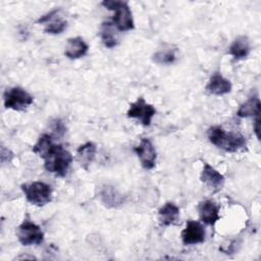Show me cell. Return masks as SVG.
Returning <instances> with one entry per match:
<instances>
[{
	"mask_svg": "<svg viewBox=\"0 0 261 261\" xmlns=\"http://www.w3.org/2000/svg\"><path fill=\"white\" fill-rule=\"evenodd\" d=\"M207 135L211 144L226 152H237L247 146V140L244 136L234 133H226L219 125L209 127Z\"/></svg>",
	"mask_w": 261,
	"mask_h": 261,
	"instance_id": "1",
	"label": "cell"
},
{
	"mask_svg": "<svg viewBox=\"0 0 261 261\" xmlns=\"http://www.w3.org/2000/svg\"><path fill=\"white\" fill-rule=\"evenodd\" d=\"M43 160L44 167L48 172L54 173L56 176L63 177L66 175L73 157L61 145L54 144Z\"/></svg>",
	"mask_w": 261,
	"mask_h": 261,
	"instance_id": "2",
	"label": "cell"
},
{
	"mask_svg": "<svg viewBox=\"0 0 261 261\" xmlns=\"http://www.w3.org/2000/svg\"><path fill=\"white\" fill-rule=\"evenodd\" d=\"M102 5L107 9L114 11L113 24L118 31L125 32L135 28L132 10L127 2L118 0H106L102 2Z\"/></svg>",
	"mask_w": 261,
	"mask_h": 261,
	"instance_id": "3",
	"label": "cell"
},
{
	"mask_svg": "<svg viewBox=\"0 0 261 261\" xmlns=\"http://www.w3.org/2000/svg\"><path fill=\"white\" fill-rule=\"evenodd\" d=\"M21 190L27 200L36 206H44L52 200V189L43 181H33L21 185Z\"/></svg>",
	"mask_w": 261,
	"mask_h": 261,
	"instance_id": "4",
	"label": "cell"
},
{
	"mask_svg": "<svg viewBox=\"0 0 261 261\" xmlns=\"http://www.w3.org/2000/svg\"><path fill=\"white\" fill-rule=\"evenodd\" d=\"M4 107L6 109H12L21 111L27 109L34 101L33 96L20 87H12L6 89L3 95Z\"/></svg>",
	"mask_w": 261,
	"mask_h": 261,
	"instance_id": "5",
	"label": "cell"
},
{
	"mask_svg": "<svg viewBox=\"0 0 261 261\" xmlns=\"http://www.w3.org/2000/svg\"><path fill=\"white\" fill-rule=\"evenodd\" d=\"M16 236L19 243L23 246L39 245L44 240V233L40 226L30 219H24L19 224L16 230Z\"/></svg>",
	"mask_w": 261,
	"mask_h": 261,
	"instance_id": "6",
	"label": "cell"
},
{
	"mask_svg": "<svg viewBox=\"0 0 261 261\" xmlns=\"http://www.w3.org/2000/svg\"><path fill=\"white\" fill-rule=\"evenodd\" d=\"M155 113L156 109L154 106L147 103L143 97H140L135 102L130 103L129 108L126 111L127 117L138 119L145 126H149L151 124Z\"/></svg>",
	"mask_w": 261,
	"mask_h": 261,
	"instance_id": "7",
	"label": "cell"
},
{
	"mask_svg": "<svg viewBox=\"0 0 261 261\" xmlns=\"http://www.w3.org/2000/svg\"><path fill=\"white\" fill-rule=\"evenodd\" d=\"M59 11L60 9H54L48 12L47 14L42 15L37 20V23L45 24L44 32L46 34L58 35V34H61L66 29L67 21L58 15Z\"/></svg>",
	"mask_w": 261,
	"mask_h": 261,
	"instance_id": "8",
	"label": "cell"
},
{
	"mask_svg": "<svg viewBox=\"0 0 261 261\" xmlns=\"http://www.w3.org/2000/svg\"><path fill=\"white\" fill-rule=\"evenodd\" d=\"M205 229L203 225L195 220H188L186 227L180 232L181 241L185 245H196L201 244L205 241Z\"/></svg>",
	"mask_w": 261,
	"mask_h": 261,
	"instance_id": "9",
	"label": "cell"
},
{
	"mask_svg": "<svg viewBox=\"0 0 261 261\" xmlns=\"http://www.w3.org/2000/svg\"><path fill=\"white\" fill-rule=\"evenodd\" d=\"M135 152L138 155L142 166L145 169H152L156 164V150L152 142L149 139H142L140 144L135 148Z\"/></svg>",
	"mask_w": 261,
	"mask_h": 261,
	"instance_id": "10",
	"label": "cell"
},
{
	"mask_svg": "<svg viewBox=\"0 0 261 261\" xmlns=\"http://www.w3.org/2000/svg\"><path fill=\"white\" fill-rule=\"evenodd\" d=\"M201 181L213 191L221 190L224 184V176L208 163H204L200 174Z\"/></svg>",
	"mask_w": 261,
	"mask_h": 261,
	"instance_id": "11",
	"label": "cell"
},
{
	"mask_svg": "<svg viewBox=\"0 0 261 261\" xmlns=\"http://www.w3.org/2000/svg\"><path fill=\"white\" fill-rule=\"evenodd\" d=\"M199 217L202 222L208 225H214L220 218L219 207L212 200H205L198 205Z\"/></svg>",
	"mask_w": 261,
	"mask_h": 261,
	"instance_id": "12",
	"label": "cell"
},
{
	"mask_svg": "<svg viewBox=\"0 0 261 261\" xmlns=\"http://www.w3.org/2000/svg\"><path fill=\"white\" fill-rule=\"evenodd\" d=\"M231 87L232 86L230 81L222 76L221 73L217 71L211 75L206 86V90L208 93L212 95L222 96V95L228 94L231 91Z\"/></svg>",
	"mask_w": 261,
	"mask_h": 261,
	"instance_id": "13",
	"label": "cell"
},
{
	"mask_svg": "<svg viewBox=\"0 0 261 261\" xmlns=\"http://www.w3.org/2000/svg\"><path fill=\"white\" fill-rule=\"evenodd\" d=\"M89 50L88 44L81 37L69 38L65 45L64 54L69 59H79L87 54Z\"/></svg>",
	"mask_w": 261,
	"mask_h": 261,
	"instance_id": "14",
	"label": "cell"
},
{
	"mask_svg": "<svg viewBox=\"0 0 261 261\" xmlns=\"http://www.w3.org/2000/svg\"><path fill=\"white\" fill-rule=\"evenodd\" d=\"M179 217V208L172 202H166L158 210V219L161 225L168 226L175 224Z\"/></svg>",
	"mask_w": 261,
	"mask_h": 261,
	"instance_id": "15",
	"label": "cell"
},
{
	"mask_svg": "<svg viewBox=\"0 0 261 261\" xmlns=\"http://www.w3.org/2000/svg\"><path fill=\"white\" fill-rule=\"evenodd\" d=\"M251 47L249 39L246 36H239L237 37L233 42L230 44L228 48V53L236 59H244L250 53Z\"/></svg>",
	"mask_w": 261,
	"mask_h": 261,
	"instance_id": "16",
	"label": "cell"
},
{
	"mask_svg": "<svg viewBox=\"0 0 261 261\" xmlns=\"http://www.w3.org/2000/svg\"><path fill=\"white\" fill-rule=\"evenodd\" d=\"M96 154V146L92 142H88L82 146L76 151V160L79 164L86 170L89 169V166L93 162Z\"/></svg>",
	"mask_w": 261,
	"mask_h": 261,
	"instance_id": "17",
	"label": "cell"
},
{
	"mask_svg": "<svg viewBox=\"0 0 261 261\" xmlns=\"http://www.w3.org/2000/svg\"><path fill=\"white\" fill-rule=\"evenodd\" d=\"M118 31L113 22L105 21L101 25L100 31V37L105 47L107 48H113L118 44V35L116 33Z\"/></svg>",
	"mask_w": 261,
	"mask_h": 261,
	"instance_id": "18",
	"label": "cell"
},
{
	"mask_svg": "<svg viewBox=\"0 0 261 261\" xmlns=\"http://www.w3.org/2000/svg\"><path fill=\"white\" fill-rule=\"evenodd\" d=\"M261 112V103L257 96L249 98L245 103L239 108L237 115L240 117H250L260 115Z\"/></svg>",
	"mask_w": 261,
	"mask_h": 261,
	"instance_id": "19",
	"label": "cell"
},
{
	"mask_svg": "<svg viewBox=\"0 0 261 261\" xmlns=\"http://www.w3.org/2000/svg\"><path fill=\"white\" fill-rule=\"evenodd\" d=\"M176 49L172 47H165L164 49L158 50L153 55V61L158 64H171L176 59Z\"/></svg>",
	"mask_w": 261,
	"mask_h": 261,
	"instance_id": "20",
	"label": "cell"
},
{
	"mask_svg": "<svg viewBox=\"0 0 261 261\" xmlns=\"http://www.w3.org/2000/svg\"><path fill=\"white\" fill-rule=\"evenodd\" d=\"M53 145L54 143L52 141V137L50 135L44 134L38 139L37 143L33 146V152L43 159Z\"/></svg>",
	"mask_w": 261,
	"mask_h": 261,
	"instance_id": "21",
	"label": "cell"
},
{
	"mask_svg": "<svg viewBox=\"0 0 261 261\" xmlns=\"http://www.w3.org/2000/svg\"><path fill=\"white\" fill-rule=\"evenodd\" d=\"M102 200L105 205L110 207H115L116 205L120 204V197L116 196V192L112 189H105L102 193Z\"/></svg>",
	"mask_w": 261,
	"mask_h": 261,
	"instance_id": "22",
	"label": "cell"
},
{
	"mask_svg": "<svg viewBox=\"0 0 261 261\" xmlns=\"http://www.w3.org/2000/svg\"><path fill=\"white\" fill-rule=\"evenodd\" d=\"M51 128L53 132H55L59 136L64 135V133L66 132V128L60 119H54L51 123Z\"/></svg>",
	"mask_w": 261,
	"mask_h": 261,
	"instance_id": "23",
	"label": "cell"
},
{
	"mask_svg": "<svg viewBox=\"0 0 261 261\" xmlns=\"http://www.w3.org/2000/svg\"><path fill=\"white\" fill-rule=\"evenodd\" d=\"M259 125H260V115H257V116H255V121H254V130H255V134H256V136H257L258 140H259V138H260V135H259L260 127H259Z\"/></svg>",
	"mask_w": 261,
	"mask_h": 261,
	"instance_id": "24",
	"label": "cell"
}]
</instances>
